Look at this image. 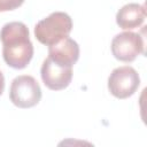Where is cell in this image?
Here are the masks:
<instances>
[{
  "instance_id": "7a4b0ae2",
  "label": "cell",
  "mask_w": 147,
  "mask_h": 147,
  "mask_svg": "<svg viewBox=\"0 0 147 147\" xmlns=\"http://www.w3.org/2000/svg\"><path fill=\"white\" fill-rule=\"evenodd\" d=\"M72 30L71 17L63 11H55L39 21L34 26L36 39L46 46L56 44L69 36Z\"/></svg>"
},
{
  "instance_id": "52a82bcc",
  "label": "cell",
  "mask_w": 147,
  "mask_h": 147,
  "mask_svg": "<svg viewBox=\"0 0 147 147\" xmlns=\"http://www.w3.org/2000/svg\"><path fill=\"white\" fill-rule=\"evenodd\" d=\"M48 57L61 67L72 68L79 59V46L68 36L48 47Z\"/></svg>"
},
{
  "instance_id": "5b68a950",
  "label": "cell",
  "mask_w": 147,
  "mask_h": 147,
  "mask_svg": "<svg viewBox=\"0 0 147 147\" xmlns=\"http://www.w3.org/2000/svg\"><path fill=\"white\" fill-rule=\"evenodd\" d=\"M144 39L139 33L124 31L116 34L111 40V53L122 62H132L138 55L144 54Z\"/></svg>"
},
{
  "instance_id": "30bf717a",
  "label": "cell",
  "mask_w": 147,
  "mask_h": 147,
  "mask_svg": "<svg viewBox=\"0 0 147 147\" xmlns=\"http://www.w3.org/2000/svg\"><path fill=\"white\" fill-rule=\"evenodd\" d=\"M3 90H5V77H3L2 72L0 71V95L2 94Z\"/></svg>"
},
{
  "instance_id": "ba28073f",
  "label": "cell",
  "mask_w": 147,
  "mask_h": 147,
  "mask_svg": "<svg viewBox=\"0 0 147 147\" xmlns=\"http://www.w3.org/2000/svg\"><path fill=\"white\" fill-rule=\"evenodd\" d=\"M146 18V8L139 3L124 5L116 14V23L123 30H132L140 26Z\"/></svg>"
},
{
  "instance_id": "3957f363",
  "label": "cell",
  "mask_w": 147,
  "mask_h": 147,
  "mask_svg": "<svg viewBox=\"0 0 147 147\" xmlns=\"http://www.w3.org/2000/svg\"><path fill=\"white\" fill-rule=\"evenodd\" d=\"M9 99L18 108H31L39 103L41 88L38 82L29 75H21L13 79Z\"/></svg>"
},
{
  "instance_id": "8992f818",
  "label": "cell",
  "mask_w": 147,
  "mask_h": 147,
  "mask_svg": "<svg viewBox=\"0 0 147 147\" xmlns=\"http://www.w3.org/2000/svg\"><path fill=\"white\" fill-rule=\"evenodd\" d=\"M40 76L46 87L52 91H60L68 87L71 83L72 68L61 67L47 57L41 64Z\"/></svg>"
},
{
  "instance_id": "9c48e42d",
  "label": "cell",
  "mask_w": 147,
  "mask_h": 147,
  "mask_svg": "<svg viewBox=\"0 0 147 147\" xmlns=\"http://www.w3.org/2000/svg\"><path fill=\"white\" fill-rule=\"evenodd\" d=\"M24 0H0V13L9 11L22 6Z\"/></svg>"
},
{
  "instance_id": "277c9868",
  "label": "cell",
  "mask_w": 147,
  "mask_h": 147,
  "mask_svg": "<svg viewBox=\"0 0 147 147\" xmlns=\"http://www.w3.org/2000/svg\"><path fill=\"white\" fill-rule=\"evenodd\" d=\"M139 85V74L130 65L115 68L108 78V90L117 99H126L133 95Z\"/></svg>"
},
{
  "instance_id": "6da1fadb",
  "label": "cell",
  "mask_w": 147,
  "mask_h": 147,
  "mask_svg": "<svg viewBox=\"0 0 147 147\" xmlns=\"http://www.w3.org/2000/svg\"><path fill=\"white\" fill-rule=\"evenodd\" d=\"M2 57L14 69H24L33 56V45L29 29L22 22H9L0 31Z\"/></svg>"
}]
</instances>
